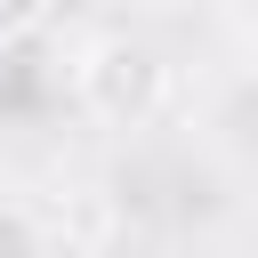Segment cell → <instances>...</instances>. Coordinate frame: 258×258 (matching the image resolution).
I'll use <instances>...</instances> for the list:
<instances>
[{"label": "cell", "mask_w": 258, "mask_h": 258, "mask_svg": "<svg viewBox=\"0 0 258 258\" xmlns=\"http://www.w3.org/2000/svg\"><path fill=\"white\" fill-rule=\"evenodd\" d=\"M73 97L89 121L105 129H145L161 105H169V56L145 40V32H97L81 56H73Z\"/></svg>", "instance_id": "1"}, {"label": "cell", "mask_w": 258, "mask_h": 258, "mask_svg": "<svg viewBox=\"0 0 258 258\" xmlns=\"http://www.w3.org/2000/svg\"><path fill=\"white\" fill-rule=\"evenodd\" d=\"M0 258H48V234L16 194H0Z\"/></svg>", "instance_id": "2"}, {"label": "cell", "mask_w": 258, "mask_h": 258, "mask_svg": "<svg viewBox=\"0 0 258 258\" xmlns=\"http://www.w3.org/2000/svg\"><path fill=\"white\" fill-rule=\"evenodd\" d=\"M40 8H48V0H0V48H16V40L40 24Z\"/></svg>", "instance_id": "3"}, {"label": "cell", "mask_w": 258, "mask_h": 258, "mask_svg": "<svg viewBox=\"0 0 258 258\" xmlns=\"http://www.w3.org/2000/svg\"><path fill=\"white\" fill-rule=\"evenodd\" d=\"M113 8H129V16H177L185 0H113Z\"/></svg>", "instance_id": "4"}]
</instances>
